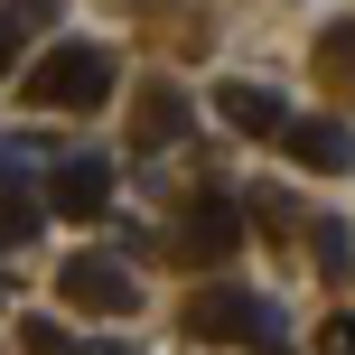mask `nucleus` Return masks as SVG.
<instances>
[{
    "label": "nucleus",
    "instance_id": "12",
    "mask_svg": "<svg viewBox=\"0 0 355 355\" xmlns=\"http://www.w3.org/2000/svg\"><path fill=\"white\" fill-rule=\"evenodd\" d=\"M19 355H85V346H75L56 318H19Z\"/></svg>",
    "mask_w": 355,
    "mask_h": 355
},
{
    "label": "nucleus",
    "instance_id": "17",
    "mask_svg": "<svg viewBox=\"0 0 355 355\" xmlns=\"http://www.w3.org/2000/svg\"><path fill=\"white\" fill-rule=\"evenodd\" d=\"M85 355H122V346H112V337H103V346H85Z\"/></svg>",
    "mask_w": 355,
    "mask_h": 355
},
{
    "label": "nucleus",
    "instance_id": "8",
    "mask_svg": "<svg viewBox=\"0 0 355 355\" xmlns=\"http://www.w3.org/2000/svg\"><path fill=\"white\" fill-rule=\"evenodd\" d=\"M178 131H187V103H178L168 85H150V94H141V141L159 150V141H178Z\"/></svg>",
    "mask_w": 355,
    "mask_h": 355
},
{
    "label": "nucleus",
    "instance_id": "2",
    "mask_svg": "<svg viewBox=\"0 0 355 355\" xmlns=\"http://www.w3.org/2000/svg\"><path fill=\"white\" fill-rule=\"evenodd\" d=\"M187 337H206V346H281V309L262 290H243V281H206L187 300Z\"/></svg>",
    "mask_w": 355,
    "mask_h": 355
},
{
    "label": "nucleus",
    "instance_id": "1",
    "mask_svg": "<svg viewBox=\"0 0 355 355\" xmlns=\"http://www.w3.org/2000/svg\"><path fill=\"white\" fill-rule=\"evenodd\" d=\"M19 94H28L37 112H94V103L112 94V47H94V37H66L47 66H28V75H19Z\"/></svg>",
    "mask_w": 355,
    "mask_h": 355
},
{
    "label": "nucleus",
    "instance_id": "3",
    "mask_svg": "<svg viewBox=\"0 0 355 355\" xmlns=\"http://www.w3.org/2000/svg\"><path fill=\"white\" fill-rule=\"evenodd\" d=\"M56 300H66V309H94V318H131V309H141V281H131L112 252H75V262L56 271Z\"/></svg>",
    "mask_w": 355,
    "mask_h": 355
},
{
    "label": "nucleus",
    "instance_id": "7",
    "mask_svg": "<svg viewBox=\"0 0 355 355\" xmlns=\"http://www.w3.org/2000/svg\"><path fill=\"white\" fill-rule=\"evenodd\" d=\"M47 206L75 215V225H94V215L112 206V168H103V159H66V168H56V187H47Z\"/></svg>",
    "mask_w": 355,
    "mask_h": 355
},
{
    "label": "nucleus",
    "instance_id": "5",
    "mask_svg": "<svg viewBox=\"0 0 355 355\" xmlns=\"http://www.w3.org/2000/svg\"><path fill=\"white\" fill-rule=\"evenodd\" d=\"M281 150H290L300 168H318V178H346V168H355V131L337 122V112H300V122L281 131Z\"/></svg>",
    "mask_w": 355,
    "mask_h": 355
},
{
    "label": "nucleus",
    "instance_id": "13",
    "mask_svg": "<svg viewBox=\"0 0 355 355\" xmlns=\"http://www.w3.org/2000/svg\"><path fill=\"white\" fill-rule=\"evenodd\" d=\"M318 56H327V75H355V28H327Z\"/></svg>",
    "mask_w": 355,
    "mask_h": 355
},
{
    "label": "nucleus",
    "instance_id": "10",
    "mask_svg": "<svg viewBox=\"0 0 355 355\" xmlns=\"http://www.w3.org/2000/svg\"><path fill=\"white\" fill-rule=\"evenodd\" d=\"M243 206H252V225H262V234H271V243H290V234H300V206H290V196H281V187H252V196H243Z\"/></svg>",
    "mask_w": 355,
    "mask_h": 355
},
{
    "label": "nucleus",
    "instance_id": "6",
    "mask_svg": "<svg viewBox=\"0 0 355 355\" xmlns=\"http://www.w3.org/2000/svg\"><path fill=\"white\" fill-rule=\"evenodd\" d=\"M215 122H225V131H252V141H281V131H290V103L271 85H215Z\"/></svg>",
    "mask_w": 355,
    "mask_h": 355
},
{
    "label": "nucleus",
    "instance_id": "11",
    "mask_svg": "<svg viewBox=\"0 0 355 355\" xmlns=\"http://www.w3.org/2000/svg\"><path fill=\"white\" fill-rule=\"evenodd\" d=\"M309 252H318V271H327V281H346V262H355V234L337 225V215H327V225H309Z\"/></svg>",
    "mask_w": 355,
    "mask_h": 355
},
{
    "label": "nucleus",
    "instance_id": "15",
    "mask_svg": "<svg viewBox=\"0 0 355 355\" xmlns=\"http://www.w3.org/2000/svg\"><path fill=\"white\" fill-rule=\"evenodd\" d=\"M10 75H19V19L0 10V85H10Z\"/></svg>",
    "mask_w": 355,
    "mask_h": 355
},
{
    "label": "nucleus",
    "instance_id": "16",
    "mask_svg": "<svg viewBox=\"0 0 355 355\" xmlns=\"http://www.w3.org/2000/svg\"><path fill=\"white\" fill-rule=\"evenodd\" d=\"M10 19H19V28H47V19H56V0H10Z\"/></svg>",
    "mask_w": 355,
    "mask_h": 355
},
{
    "label": "nucleus",
    "instance_id": "14",
    "mask_svg": "<svg viewBox=\"0 0 355 355\" xmlns=\"http://www.w3.org/2000/svg\"><path fill=\"white\" fill-rule=\"evenodd\" d=\"M318 355H355V318H327L318 327Z\"/></svg>",
    "mask_w": 355,
    "mask_h": 355
},
{
    "label": "nucleus",
    "instance_id": "4",
    "mask_svg": "<svg viewBox=\"0 0 355 355\" xmlns=\"http://www.w3.org/2000/svg\"><path fill=\"white\" fill-rule=\"evenodd\" d=\"M243 225H252V215L234 206V196L196 187V196H187V215H178V262H225V252L243 243Z\"/></svg>",
    "mask_w": 355,
    "mask_h": 355
},
{
    "label": "nucleus",
    "instance_id": "9",
    "mask_svg": "<svg viewBox=\"0 0 355 355\" xmlns=\"http://www.w3.org/2000/svg\"><path fill=\"white\" fill-rule=\"evenodd\" d=\"M37 225H47V196H0V252L37 243Z\"/></svg>",
    "mask_w": 355,
    "mask_h": 355
}]
</instances>
